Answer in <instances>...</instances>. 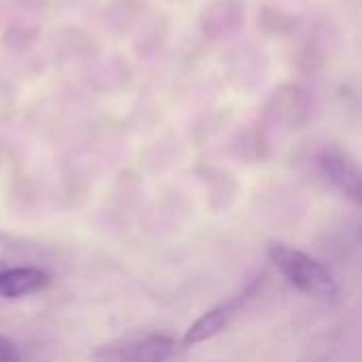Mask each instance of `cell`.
<instances>
[{
    "label": "cell",
    "instance_id": "6da1fadb",
    "mask_svg": "<svg viewBox=\"0 0 362 362\" xmlns=\"http://www.w3.org/2000/svg\"><path fill=\"white\" fill-rule=\"evenodd\" d=\"M267 255L274 267L303 295L318 301H333L337 297L339 288L333 274L308 252L282 242H272L267 246Z\"/></svg>",
    "mask_w": 362,
    "mask_h": 362
},
{
    "label": "cell",
    "instance_id": "7a4b0ae2",
    "mask_svg": "<svg viewBox=\"0 0 362 362\" xmlns=\"http://www.w3.org/2000/svg\"><path fill=\"white\" fill-rule=\"evenodd\" d=\"M176 350V344L168 335L146 333L127 335L117 341L104 344L93 352L98 362H165Z\"/></svg>",
    "mask_w": 362,
    "mask_h": 362
},
{
    "label": "cell",
    "instance_id": "3957f363",
    "mask_svg": "<svg viewBox=\"0 0 362 362\" xmlns=\"http://www.w3.org/2000/svg\"><path fill=\"white\" fill-rule=\"evenodd\" d=\"M316 165H318V174L327 185H331L352 202L356 204L361 202V172L356 163L350 159V155H346L339 148L327 146L318 153Z\"/></svg>",
    "mask_w": 362,
    "mask_h": 362
},
{
    "label": "cell",
    "instance_id": "277c9868",
    "mask_svg": "<svg viewBox=\"0 0 362 362\" xmlns=\"http://www.w3.org/2000/svg\"><path fill=\"white\" fill-rule=\"evenodd\" d=\"M49 274L40 267H2L0 269V297L19 299L47 288Z\"/></svg>",
    "mask_w": 362,
    "mask_h": 362
},
{
    "label": "cell",
    "instance_id": "5b68a950",
    "mask_svg": "<svg viewBox=\"0 0 362 362\" xmlns=\"http://www.w3.org/2000/svg\"><path fill=\"white\" fill-rule=\"evenodd\" d=\"M238 308H240V299H233V301H229L225 305H218V308L206 312L204 316H199L187 329V333L182 337V346L185 348H193V346H199V344L216 337L218 333H223Z\"/></svg>",
    "mask_w": 362,
    "mask_h": 362
},
{
    "label": "cell",
    "instance_id": "8992f818",
    "mask_svg": "<svg viewBox=\"0 0 362 362\" xmlns=\"http://www.w3.org/2000/svg\"><path fill=\"white\" fill-rule=\"evenodd\" d=\"M0 362H19V350L4 337H0Z\"/></svg>",
    "mask_w": 362,
    "mask_h": 362
},
{
    "label": "cell",
    "instance_id": "52a82bcc",
    "mask_svg": "<svg viewBox=\"0 0 362 362\" xmlns=\"http://www.w3.org/2000/svg\"><path fill=\"white\" fill-rule=\"evenodd\" d=\"M2 267H4V265H2V263H0V269H2Z\"/></svg>",
    "mask_w": 362,
    "mask_h": 362
}]
</instances>
